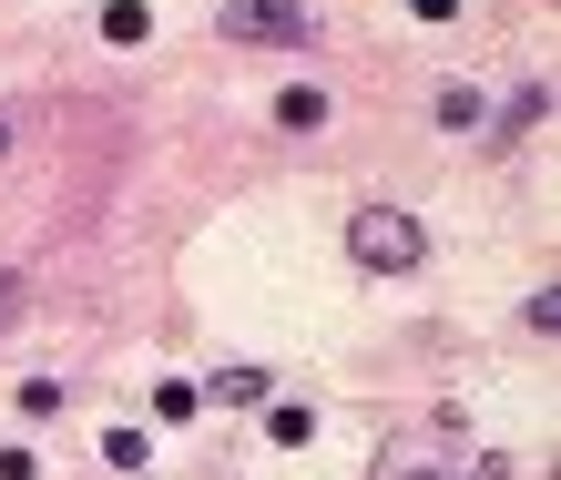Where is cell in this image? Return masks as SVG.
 <instances>
[{"instance_id":"10","label":"cell","mask_w":561,"mask_h":480,"mask_svg":"<svg viewBox=\"0 0 561 480\" xmlns=\"http://www.w3.org/2000/svg\"><path fill=\"white\" fill-rule=\"evenodd\" d=\"M11 409H21V420H61V389H51V378H21Z\"/></svg>"},{"instance_id":"9","label":"cell","mask_w":561,"mask_h":480,"mask_svg":"<svg viewBox=\"0 0 561 480\" xmlns=\"http://www.w3.org/2000/svg\"><path fill=\"white\" fill-rule=\"evenodd\" d=\"M144 31H153L144 0H113V11H103V42H144Z\"/></svg>"},{"instance_id":"4","label":"cell","mask_w":561,"mask_h":480,"mask_svg":"<svg viewBox=\"0 0 561 480\" xmlns=\"http://www.w3.org/2000/svg\"><path fill=\"white\" fill-rule=\"evenodd\" d=\"M276 123H286V134H317V123H327V92L317 82H286L276 92Z\"/></svg>"},{"instance_id":"14","label":"cell","mask_w":561,"mask_h":480,"mask_svg":"<svg viewBox=\"0 0 561 480\" xmlns=\"http://www.w3.org/2000/svg\"><path fill=\"white\" fill-rule=\"evenodd\" d=\"M409 480H449V470H409Z\"/></svg>"},{"instance_id":"7","label":"cell","mask_w":561,"mask_h":480,"mask_svg":"<svg viewBox=\"0 0 561 480\" xmlns=\"http://www.w3.org/2000/svg\"><path fill=\"white\" fill-rule=\"evenodd\" d=\"M103 460H113V470H144V460H153V439L123 420V430H103Z\"/></svg>"},{"instance_id":"1","label":"cell","mask_w":561,"mask_h":480,"mask_svg":"<svg viewBox=\"0 0 561 480\" xmlns=\"http://www.w3.org/2000/svg\"><path fill=\"white\" fill-rule=\"evenodd\" d=\"M347 255L368 276H409L419 255H428V236H419V215H399V205H357L347 215Z\"/></svg>"},{"instance_id":"2","label":"cell","mask_w":561,"mask_h":480,"mask_svg":"<svg viewBox=\"0 0 561 480\" xmlns=\"http://www.w3.org/2000/svg\"><path fill=\"white\" fill-rule=\"evenodd\" d=\"M215 31H225V42H307L317 11H307V0H225Z\"/></svg>"},{"instance_id":"3","label":"cell","mask_w":561,"mask_h":480,"mask_svg":"<svg viewBox=\"0 0 561 480\" xmlns=\"http://www.w3.org/2000/svg\"><path fill=\"white\" fill-rule=\"evenodd\" d=\"M205 399H215V409H266V399H276V378H266V368H255V358H225Z\"/></svg>"},{"instance_id":"13","label":"cell","mask_w":561,"mask_h":480,"mask_svg":"<svg viewBox=\"0 0 561 480\" xmlns=\"http://www.w3.org/2000/svg\"><path fill=\"white\" fill-rule=\"evenodd\" d=\"M409 11H419V21H449V11H459V0H409Z\"/></svg>"},{"instance_id":"6","label":"cell","mask_w":561,"mask_h":480,"mask_svg":"<svg viewBox=\"0 0 561 480\" xmlns=\"http://www.w3.org/2000/svg\"><path fill=\"white\" fill-rule=\"evenodd\" d=\"M266 430L296 450V439H317V409H307V399H266Z\"/></svg>"},{"instance_id":"8","label":"cell","mask_w":561,"mask_h":480,"mask_svg":"<svg viewBox=\"0 0 561 480\" xmlns=\"http://www.w3.org/2000/svg\"><path fill=\"white\" fill-rule=\"evenodd\" d=\"M194 409H205V389H194V378H163V389H153V420H194Z\"/></svg>"},{"instance_id":"15","label":"cell","mask_w":561,"mask_h":480,"mask_svg":"<svg viewBox=\"0 0 561 480\" xmlns=\"http://www.w3.org/2000/svg\"><path fill=\"white\" fill-rule=\"evenodd\" d=\"M0 153H11V123H0Z\"/></svg>"},{"instance_id":"12","label":"cell","mask_w":561,"mask_h":480,"mask_svg":"<svg viewBox=\"0 0 561 480\" xmlns=\"http://www.w3.org/2000/svg\"><path fill=\"white\" fill-rule=\"evenodd\" d=\"M11 317H21V276H0V328H11Z\"/></svg>"},{"instance_id":"5","label":"cell","mask_w":561,"mask_h":480,"mask_svg":"<svg viewBox=\"0 0 561 480\" xmlns=\"http://www.w3.org/2000/svg\"><path fill=\"white\" fill-rule=\"evenodd\" d=\"M541 113H551V82H520L511 103H501V144H520V134H531Z\"/></svg>"},{"instance_id":"11","label":"cell","mask_w":561,"mask_h":480,"mask_svg":"<svg viewBox=\"0 0 561 480\" xmlns=\"http://www.w3.org/2000/svg\"><path fill=\"white\" fill-rule=\"evenodd\" d=\"M439 123H449V134H470V123H480V92L449 82V92H439Z\"/></svg>"}]
</instances>
